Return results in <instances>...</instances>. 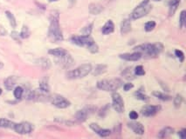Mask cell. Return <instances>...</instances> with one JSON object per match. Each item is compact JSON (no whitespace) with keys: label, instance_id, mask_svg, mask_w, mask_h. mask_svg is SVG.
<instances>
[{"label":"cell","instance_id":"6da1fadb","mask_svg":"<svg viewBox=\"0 0 186 139\" xmlns=\"http://www.w3.org/2000/svg\"><path fill=\"white\" fill-rule=\"evenodd\" d=\"M48 37L53 42H61L63 40V34L59 23V13L53 11L50 17V26L48 30Z\"/></svg>","mask_w":186,"mask_h":139},{"label":"cell","instance_id":"7a4b0ae2","mask_svg":"<svg viewBox=\"0 0 186 139\" xmlns=\"http://www.w3.org/2000/svg\"><path fill=\"white\" fill-rule=\"evenodd\" d=\"M164 46L161 44H143L134 48V50L140 53H144L150 57H157L163 50Z\"/></svg>","mask_w":186,"mask_h":139},{"label":"cell","instance_id":"3957f363","mask_svg":"<svg viewBox=\"0 0 186 139\" xmlns=\"http://www.w3.org/2000/svg\"><path fill=\"white\" fill-rule=\"evenodd\" d=\"M97 88L105 91H115L122 85V81L119 78L103 79L97 82Z\"/></svg>","mask_w":186,"mask_h":139},{"label":"cell","instance_id":"277c9868","mask_svg":"<svg viewBox=\"0 0 186 139\" xmlns=\"http://www.w3.org/2000/svg\"><path fill=\"white\" fill-rule=\"evenodd\" d=\"M93 71L92 65L90 64H84L77 67L76 69L70 71L66 73V77L69 79H79L85 77Z\"/></svg>","mask_w":186,"mask_h":139},{"label":"cell","instance_id":"5b68a950","mask_svg":"<svg viewBox=\"0 0 186 139\" xmlns=\"http://www.w3.org/2000/svg\"><path fill=\"white\" fill-rule=\"evenodd\" d=\"M151 5L150 4V0H143L132 12L131 18L132 19H139L144 16H146L150 10H151Z\"/></svg>","mask_w":186,"mask_h":139},{"label":"cell","instance_id":"8992f818","mask_svg":"<svg viewBox=\"0 0 186 139\" xmlns=\"http://www.w3.org/2000/svg\"><path fill=\"white\" fill-rule=\"evenodd\" d=\"M71 42L78 46L86 47L87 49L94 43V40L90 36H73L71 37Z\"/></svg>","mask_w":186,"mask_h":139},{"label":"cell","instance_id":"52a82bcc","mask_svg":"<svg viewBox=\"0 0 186 139\" xmlns=\"http://www.w3.org/2000/svg\"><path fill=\"white\" fill-rule=\"evenodd\" d=\"M112 105L116 112L122 113L124 111V101L118 92L112 94Z\"/></svg>","mask_w":186,"mask_h":139},{"label":"cell","instance_id":"ba28073f","mask_svg":"<svg viewBox=\"0 0 186 139\" xmlns=\"http://www.w3.org/2000/svg\"><path fill=\"white\" fill-rule=\"evenodd\" d=\"M51 103L59 109H66L71 105V103L60 95H53L51 98Z\"/></svg>","mask_w":186,"mask_h":139},{"label":"cell","instance_id":"9c48e42d","mask_svg":"<svg viewBox=\"0 0 186 139\" xmlns=\"http://www.w3.org/2000/svg\"><path fill=\"white\" fill-rule=\"evenodd\" d=\"M33 125L28 122H22L19 124H15V126L13 128V130L17 133V134H21V135H25V134H29L33 131Z\"/></svg>","mask_w":186,"mask_h":139},{"label":"cell","instance_id":"30bf717a","mask_svg":"<svg viewBox=\"0 0 186 139\" xmlns=\"http://www.w3.org/2000/svg\"><path fill=\"white\" fill-rule=\"evenodd\" d=\"M160 110V107L157 105H147L141 110V113L144 117H152L155 116Z\"/></svg>","mask_w":186,"mask_h":139},{"label":"cell","instance_id":"8fae6325","mask_svg":"<svg viewBox=\"0 0 186 139\" xmlns=\"http://www.w3.org/2000/svg\"><path fill=\"white\" fill-rule=\"evenodd\" d=\"M89 127L96 134H98L101 138H107V137H108L111 134V131L109 130H108V129H102L97 124H91L89 125Z\"/></svg>","mask_w":186,"mask_h":139},{"label":"cell","instance_id":"7c38bea8","mask_svg":"<svg viewBox=\"0 0 186 139\" xmlns=\"http://www.w3.org/2000/svg\"><path fill=\"white\" fill-rule=\"evenodd\" d=\"M143 54L140 52H134V53H124V54H121L119 57L120 58L126 60V61H129V62H135V61H138L141 57H142Z\"/></svg>","mask_w":186,"mask_h":139},{"label":"cell","instance_id":"4fadbf2b","mask_svg":"<svg viewBox=\"0 0 186 139\" xmlns=\"http://www.w3.org/2000/svg\"><path fill=\"white\" fill-rule=\"evenodd\" d=\"M129 127L137 135H143L145 132V129L141 123L138 122H131L128 124Z\"/></svg>","mask_w":186,"mask_h":139},{"label":"cell","instance_id":"5bb4252c","mask_svg":"<svg viewBox=\"0 0 186 139\" xmlns=\"http://www.w3.org/2000/svg\"><path fill=\"white\" fill-rule=\"evenodd\" d=\"M89 113H90V111H89L88 109H82L80 111H78V112L75 115V118H76L77 121H79L80 123L85 122L87 120Z\"/></svg>","mask_w":186,"mask_h":139},{"label":"cell","instance_id":"9a60e30c","mask_svg":"<svg viewBox=\"0 0 186 139\" xmlns=\"http://www.w3.org/2000/svg\"><path fill=\"white\" fill-rule=\"evenodd\" d=\"M59 63H60V64H61L63 67H65V68H69V67L72 66L73 64V58L71 57V56L69 55V53L66 54V56H64V57H59Z\"/></svg>","mask_w":186,"mask_h":139},{"label":"cell","instance_id":"2e32d148","mask_svg":"<svg viewBox=\"0 0 186 139\" xmlns=\"http://www.w3.org/2000/svg\"><path fill=\"white\" fill-rule=\"evenodd\" d=\"M174 133V129L172 127H170V126H167V127H164V129H162L158 134H157V138H168L170 137L171 135H172Z\"/></svg>","mask_w":186,"mask_h":139},{"label":"cell","instance_id":"e0dca14e","mask_svg":"<svg viewBox=\"0 0 186 139\" xmlns=\"http://www.w3.org/2000/svg\"><path fill=\"white\" fill-rule=\"evenodd\" d=\"M16 82H17V78L15 77H9L4 80L3 85H4V87L7 91H11L15 87Z\"/></svg>","mask_w":186,"mask_h":139},{"label":"cell","instance_id":"ac0fdd59","mask_svg":"<svg viewBox=\"0 0 186 139\" xmlns=\"http://www.w3.org/2000/svg\"><path fill=\"white\" fill-rule=\"evenodd\" d=\"M48 53L52 56H54L56 57H62L64 56H66V54H68V52L62 48H56V49H52L48 51Z\"/></svg>","mask_w":186,"mask_h":139},{"label":"cell","instance_id":"d6986e66","mask_svg":"<svg viewBox=\"0 0 186 139\" xmlns=\"http://www.w3.org/2000/svg\"><path fill=\"white\" fill-rule=\"evenodd\" d=\"M131 30V21L129 19H124L121 24V33L125 35Z\"/></svg>","mask_w":186,"mask_h":139},{"label":"cell","instance_id":"ffe728a7","mask_svg":"<svg viewBox=\"0 0 186 139\" xmlns=\"http://www.w3.org/2000/svg\"><path fill=\"white\" fill-rule=\"evenodd\" d=\"M114 30H115V24H114V23L112 22V20H108V21L104 24V26L102 27V33H103L104 35L110 34V33H112Z\"/></svg>","mask_w":186,"mask_h":139},{"label":"cell","instance_id":"44dd1931","mask_svg":"<svg viewBox=\"0 0 186 139\" xmlns=\"http://www.w3.org/2000/svg\"><path fill=\"white\" fill-rule=\"evenodd\" d=\"M36 63L39 67H41L44 70H48L51 67V61L48 58H45V57H42V58L38 59L36 61Z\"/></svg>","mask_w":186,"mask_h":139},{"label":"cell","instance_id":"7402d4cb","mask_svg":"<svg viewBox=\"0 0 186 139\" xmlns=\"http://www.w3.org/2000/svg\"><path fill=\"white\" fill-rule=\"evenodd\" d=\"M102 10H103V7L99 3H92L89 6V11L91 14L97 15V14L101 13Z\"/></svg>","mask_w":186,"mask_h":139},{"label":"cell","instance_id":"603a6c76","mask_svg":"<svg viewBox=\"0 0 186 139\" xmlns=\"http://www.w3.org/2000/svg\"><path fill=\"white\" fill-rule=\"evenodd\" d=\"M39 90L44 92V93H48L50 91V87H49V84L47 79L45 77L43 79H41L39 81Z\"/></svg>","mask_w":186,"mask_h":139},{"label":"cell","instance_id":"cb8c5ba5","mask_svg":"<svg viewBox=\"0 0 186 139\" xmlns=\"http://www.w3.org/2000/svg\"><path fill=\"white\" fill-rule=\"evenodd\" d=\"M15 126V123L8 120L6 118H0V128H7V129H13Z\"/></svg>","mask_w":186,"mask_h":139},{"label":"cell","instance_id":"d4e9b609","mask_svg":"<svg viewBox=\"0 0 186 139\" xmlns=\"http://www.w3.org/2000/svg\"><path fill=\"white\" fill-rule=\"evenodd\" d=\"M107 69H108V66L106 64H98V65L95 66L93 74L94 76L101 75V74H103V73H105L107 71Z\"/></svg>","mask_w":186,"mask_h":139},{"label":"cell","instance_id":"484cf974","mask_svg":"<svg viewBox=\"0 0 186 139\" xmlns=\"http://www.w3.org/2000/svg\"><path fill=\"white\" fill-rule=\"evenodd\" d=\"M181 0H171L169 3V6H170V16H172L175 12V10H177L179 3Z\"/></svg>","mask_w":186,"mask_h":139},{"label":"cell","instance_id":"4316f807","mask_svg":"<svg viewBox=\"0 0 186 139\" xmlns=\"http://www.w3.org/2000/svg\"><path fill=\"white\" fill-rule=\"evenodd\" d=\"M153 96H155L156 98H157L158 99L163 100V101H169V100L171 99V96L166 95L164 93H162L160 91H155V92H153Z\"/></svg>","mask_w":186,"mask_h":139},{"label":"cell","instance_id":"83f0119b","mask_svg":"<svg viewBox=\"0 0 186 139\" xmlns=\"http://www.w3.org/2000/svg\"><path fill=\"white\" fill-rule=\"evenodd\" d=\"M122 76L128 79V80H131V79H134L135 78V73L132 71V69L131 68H127L126 70H124V71L122 72Z\"/></svg>","mask_w":186,"mask_h":139},{"label":"cell","instance_id":"f1b7e54d","mask_svg":"<svg viewBox=\"0 0 186 139\" xmlns=\"http://www.w3.org/2000/svg\"><path fill=\"white\" fill-rule=\"evenodd\" d=\"M5 14H6V17H7V18H8V20L10 22V24L11 25V27L15 28L17 26V22H16V18H15L14 15L10 11H9V10L5 11Z\"/></svg>","mask_w":186,"mask_h":139},{"label":"cell","instance_id":"f546056e","mask_svg":"<svg viewBox=\"0 0 186 139\" xmlns=\"http://www.w3.org/2000/svg\"><path fill=\"white\" fill-rule=\"evenodd\" d=\"M13 94H14L15 98L20 99L23 97V95H24V89L22 87H20V86H17L14 89V91H13Z\"/></svg>","mask_w":186,"mask_h":139},{"label":"cell","instance_id":"4dcf8cb0","mask_svg":"<svg viewBox=\"0 0 186 139\" xmlns=\"http://www.w3.org/2000/svg\"><path fill=\"white\" fill-rule=\"evenodd\" d=\"M134 96L136 97V99L143 100V101H146V100H148V99H149L148 96H146V95L143 93V91L142 90H139V91H136V92L134 93Z\"/></svg>","mask_w":186,"mask_h":139},{"label":"cell","instance_id":"1f68e13d","mask_svg":"<svg viewBox=\"0 0 186 139\" xmlns=\"http://www.w3.org/2000/svg\"><path fill=\"white\" fill-rule=\"evenodd\" d=\"M93 30V24H89L88 25L85 26L82 30H81V34L83 36H90L91 32Z\"/></svg>","mask_w":186,"mask_h":139},{"label":"cell","instance_id":"d6a6232c","mask_svg":"<svg viewBox=\"0 0 186 139\" xmlns=\"http://www.w3.org/2000/svg\"><path fill=\"white\" fill-rule=\"evenodd\" d=\"M183 100H184L183 96L180 95V94H178L176 96V98H174V105H175V107L176 108H179L181 106L182 103H183Z\"/></svg>","mask_w":186,"mask_h":139},{"label":"cell","instance_id":"836d02e7","mask_svg":"<svg viewBox=\"0 0 186 139\" xmlns=\"http://www.w3.org/2000/svg\"><path fill=\"white\" fill-rule=\"evenodd\" d=\"M186 21V11L185 10H182L180 13V17H179V24H180V28H184L185 25Z\"/></svg>","mask_w":186,"mask_h":139},{"label":"cell","instance_id":"e575fe53","mask_svg":"<svg viewBox=\"0 0 186 139\" xmlns=\"http://www.w3.org/2000/svg\"><path fill=\"white\" fill-rule=\"evenodd\" d=\"M156 25H157L156 22H154V21H150V22H147V23L145 24L144 29H145L146 31H151V30H153L155 29Z\"/></svg>","mask_w":186,"mask_h":139},{"label":"cell","instance_id":"d590c367","mask_svg":"<svg viewBox=\"0 0 186 139\" xmlns=\"http://www.w3.org/2000/svg\"><path fill=\"white\" fill-rule=\"evenodd\" d=\"M19 35H20V37H22V38H27L30 36V30H29L28 27L27 26H23Z\"/></svg>","mask_w":186,"mask_h":139},{"label":"cell","instance_id":"8d00e7d4","mask_svg":"<svg viewBox=\"0 0 186 139\" xmlns=\"http://www.w3.org/2000/svg\"><path fill=\"white\" fill-rule=\"evenodd\" d=\"M134 73L136 76H143V75H145V71L142 65H138L135 68Z\"/></svg>","mask_w":186,"mask_h":139},{"label":"cell","instance_id":"74e56055","mask_svg":"<svg viewBox=\"0 0 186 139\" xmlns=\"http://www.w3.org/2000/svg\"><path fill=\"white\" fill-rule=\"evenodd\" d=\"M175 56L179 59L180 62H184V60H185V54H184V52L182 50H175Z\"/></svg>","mask_w":186,"mask_h":139},{"label":"cell","instance_id":"f35d334b","mask_svg":"<svg viewBox=\"0 0 186 139\" xmlns=\"http://www.w3.org/2000/svg\"><path fill=\"white\" fill-rule=\"evenodd\" d=\"M11 37L17 43H20V35L16 32V31H12L11 32Z\"/></svg>","mask_w":186,"mask_h":139},{"label":"cell","instance_id":"ab89813d","mask_svg":"<svg viewBox=\"0 0 186 139\" xmlns=\"http://www.w3.org/2000/svg\"><path fill=\"white\" fill-rule=\"evenodd\" d=\"M129 118L132 119V120H136V119L138 118V113L136 111H130V113H129Z\"/></svg>","mask_w":186,"mask_h":139},{"label":"cell","instance_id":"60d3db41","mask_svg":"<svg viewBox=\"0 0 186 139\" xmlns=\"http://www.w3.org/2000/svg\"><path fill=\"white\" fill-rule=\"evenodd\" d=\"M133 87H134L133 84H131V83H127V84H125L123 85V90H124L125 91H130Z\"/></svg>","mask_w":186,"mask_h":139},{"label":"cell","instance_id":"b9f144b4","mask_svg":"<svg viewBox=\"0 0 186 139\" xmlns=\"http://www.w3.org/2000/svg\"><path fill=\"white\" fill-rule=\"evenodd\" d=\"M185 134H186V130L185 129H183V130H181L179 132H178V136L180 137V138L184 139L185 138Z\"/></svg>","mask_w":186,"mask_h":139},{"label":"cell","instance_id":"7bdbcfd3","mask_svg":"<svg viewBox=\"0 0 186 139\" xmlns=\"http://www.w3.org/2000/svg\"><path fill=\"white\" fill-rule=\"evenodd\" d=\"M6 34V30L0 25V36H3Z\"/></svg>","mask_w":186,"mask_h":139},{"label":"cell","instance_id":"ee69618b","mask_svg":"<svg viewBox=\"0 0 186 139\" xmlns=\"http://www.w3.org/2000/svg\"><path fill=\"white\" fill-rule=\"evenodd\" d=\"M50 3H52V2H56V1H58V0H48Z\"/></svg>","mask_w":186,"mask_h":139},{"label":"cell","instance_id":"f6af8a7d","mask_svg":"<svg viewBox=\"0 0 186 139\" xmlns=\"http://www.w3.org/2000/svg\"><path fill=\"white\" fill-rule=\"evenodd\" d=\"M1 94H2V90L0 89V95H1Z\"/></svg>","mask_w":186,"mask_h":139},{"label":"cell","instance_id":"bcb514c9","mask_svg":"<svg viewBox=\"0 0 186 139\" xmlns=\"http://www.w3.org/2000/svg\"><path fill=\"white\" fill-rule=\"evenodd\" d=\"M152 1H156L157 2V1H161V0H152Z\"/></svg>","mask_w":186,"mask_h":139}]
</instances>
